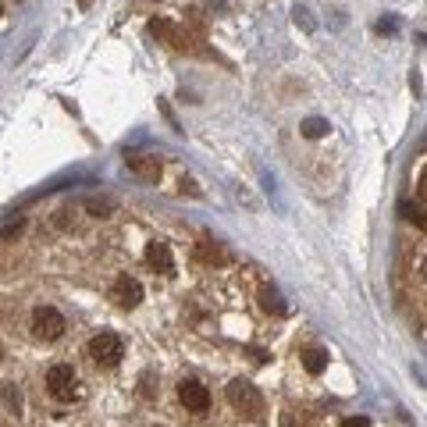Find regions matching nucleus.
Returning <instances> with one entry per match:
<instances>
[{"mask_svg":"<svg viewBox=\"0 0 427 427\" xmlns=\"http://www.w3.org/2000/svg\"><path fill=\"white\" fill-rule=\"evenodd\" d=\"M228 402H231L239 413H246L249 420H256V417L264 413V395L256 392V384H249L246 377H235V381L228 384Z\"/></svg>","mask_w":427,"mask_h":427,"instance_id":"f257e3e1","label":"nucleus"},{"mask_svg":"<svg viewBox=\"0 0 427 427\" xmlns=\"http://www.w3.org/2000/svg\"><path fill=\"white\" fill-rule=\"evenodd\" d=\"M121 356H125V342H121V335H114V331H100V335L90 338V360L96 363V367H118Z\"/></svg>","mask_w":427,"mask_h":427,"instance_id":"f03ea898","label":"nucleus"},{"mask_svg":"<svg viewBox=\"0 0 427 427\" xmlns=\"http://www.w3.org/2000/svg\"><path fill=\"white\" fill-rule=\"evenodd\" d=\"M47 392L57 399V402H72L79 395V377L68 363H54L47 371Z\"/></svg>","mask_w":427,"mask_h":427,"instance_id":"7ed1b4c3","label":"nucleus"},{"mask_svg":"<svg viewBox=\"0 0 427 427\" xmlns=\"http://www.w3.org/2000/svg\"><path fill=\"white\" fill-rule=\"evenodd\" d=\"M64 313L61 310H54V306H36L32 310V335L39 338V342H57L61 335H64Z\"/></svg>","mask_w":427,"mask_h":427,"instance_id":"20e7f679","label":"nucleus"},{"mask_svg":"<svg viewBox=\"0 0 427 427\" xmlns=\"http://www.w3.org/2000/svg\"><path fill=\"white\" fill-rule=\"evenodd\" d=\"M111 299L118 306H125V310H132V306H139L143 303V285L136 282L132 274H121L118 282L111 285Z\"/></svg>","mask_w":427,"mask_h":427,"instance_id":"39448f33","label":"nucleus"},{"mask_svg":"<svg viewBox=\"0 0 427 427\" xmlns=\"http://www.w3.org/2000/svg\"><path fill=\"white\" fill-rule=\"evenodd\" d=\"M178 399H182V406L189 413H207L210 410V392L200 381H182L178 384Z\"/></svg>","mask_w":427,"mask_h":427,"instance_id":"423d86ee","label":"nucleus"},{"mask_svg":"<svg viewBox=\"0 0 427 427\" xmlns=\"http://www.w3.org/2000/svg\"><path fill=\"white\" fill-rule=\"evenodd\" d=\"M146 264L154 267V271H160V274H175V256H171V246L160 242V239H154V242L146 246Z\"/></svg>","mask_w":427,"mask_h":427,"instance_id":"0eeeda50","label":"nucleus"},{"mask_svg":"<svg viewBox=\"0 0 427 427\" xmlns=\"http://www.w3.org/2000/svg\"><path fill=\"white\" fill-rule=\"evenodd\" d=\"M128 167H132L139 178H146V182H157L160 178V160L157 157H139L136 154V157H128Z\"/></svg>","mask_w":427,"mask_h":427,"instance_id":"6e6552de","label":"nucleus"},{"mask_svg":"<svg viewBox=\"0 0 427 427\" xmlns=\"http://www.w3.org/2000/svg\"><path fill=\"white\" fill-rule=\"evenodd\" d=\"M260 306L267 310V313H274V317H282L289 306L282 303V295H278V289H271V285H264L260 289Z\"/></svg>","mask_w":427,"mask_h":427,"instance_id":"1a4fd4ad","label":"nucleus"},{"mask_svg":"<svg viewBox=\"0 0 427 427\" xmlns=\"http://www.w3.org/2000/svg\"><path fill=\"white\" fill-rule=\"evenodd\" d=\"M303 367H306V374H320L328 367V353L324 349H306L303 353Z\"/></svg>","mask_w":427,"mask_h":427,"instance_id":"9d476101","label":"nucleus"},{"mask_svg":"<svg viewBox=\"0 0 427 427\" xmlns=\"http://www.w3.org/2000/svg\"><path fill=\"white\" fill-rule=\"evenodd\" d=\"M149 32H154V36H164L167 43H175V47H178V29L171 25V21H164V18H154V21H149Z\"/></svg>","mask_w":427,"mask_h":427,"instance_id":"9b49d317","label":"nucleus"},{"mask_svg":"<svg viewBox=\"0 0 427 427\" xmlns=\"http://www.w3.org/2000/svg\"><path fill=\"white\" fill-rule=\"evenodd\" d=\"M200 256H203V260H210V264L228 260V253H225L221 246H210V239H203V242H200Z\"/></svg>","mask_w":427,"mask_h":427,"instance_id":"f8f14e48","label":"nucleus"},{"mask_svg":"<svg viewBox=\"0 0 427 427\" xmlns=\"http://www.w3.org/2000/svg\"><path fill=\"white\" fill-rule=\"evenodd\" d=\"M85 207H90L96 218H111V210H114V200H107V196H93V200H85Z\"/></svg>","mask_w":427,"mask_h":427,"instance_id":"ddd939ff","label":"nucleus"},{"mask_svg":"<svg viewBox=\"0 0 427 427\" xmlns=\"http://www.w3.org/2000/svg\"><path fill=\"white\" fill-rule=\"evenodd\" d=\"M324 132H328V125L320 121V118H310V121H303V136L317 139V136H324Z\"/></svg>","mask_w":427,"mask_h":427,"instance_id":"4468645a","label":"nucleus"},{"mask_svg":"<svg viewBox=\"0 0 427 427\" xmlns=\"http://www.w3.org/2000/svg\"><path fill=\"white\" fill-rule=\"evenodd\" d=\"M402 218H410L417 228H424V214H420V207H410V203H402Z\"/></svg>","mask_w":427,"mask_h":427,"instance_id":"2eb2a0df","label":"nucleus"},{"mask_svg":"<svg viewBox=\"0 0 427 427\" xmlns=\"http://www.w3.org/2000/svg\"><path fill=\"white\" fill-rule=\"evenodd\" d=\"M342 427H371V420H363V417H346V420H342Z\"/></svg>","mask_w":427,"mask_h":427,"instance_id":"dca6fc26","label":"nucleus"},{"mask_svg":"<svg viewBox=\"0 0 427 427\" xmlns=\"http://www.w3.org/2000/svg\"><path fill=\"white\" fill-rule=\"evenodd\" d=\"M143 395L154 399V377H149V374H143Z\"/></svg>","mask_w":427,"mask_h":427,"instance_id":"f3484780","label":"nucleus"},{"mask_svg":"<svg viewBox=\"0 0 427 427\" xmlns=\"http://www.w3.org/2000/svg\"><path fill=\"white\" fill-rule=\"evenodd\" d=\"M21 228H25V221H21V218H18V221H11V225H4V235H18Z\"/></svg>","mask_w":427,"mask_h":427,"instance_id":"a211bd4d","label":"nucleus"},{"mask_svg":"<svg viewBox=\"0 0 427 427\" xmlns=\"http://www.w3.org/2000/svg\"><path fill=\"white\" fill-rule=\"evenodd\" d=\"M79 4H82V8H90V4H93V0H79Z\"/></svg>","mask_w":427,"mask_h":427,"instance_id":"6ab92c4d","label":"nucleus"}]
</instances>
